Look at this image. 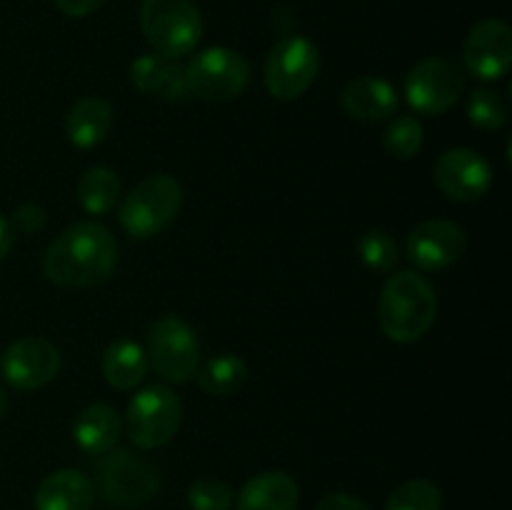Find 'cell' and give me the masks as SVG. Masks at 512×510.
I'll list each match as a JSON object with an SVG mask.
<instances>
[{"label": "cell", "mask_w": 512, "mask_h": 510, "mask_svg": "<svg viewBox=\"0 0 512 510\" xmlns=\"http://www.w3.org/2000/svg\"><path fill=\"white\" fill-rule=\"evenodd\" d=\"M118 268V243L105 225L83 220L48 245L43 273L60 288H95Z\"/></svg>", "instance_id": "1"}, {"label": "cell", "mask_w": 512, "mask_h": 510, "mask_svg": "<svg viewBox=\"0 0 512 510\" xmlns=\"http://www.w3.org/2000/svg\"><path fill=\"white\" fill-rule=\"evenodd\" d=\"M463 63L478 80H498L512 63V33L498 18L480 20L463 45Z\"/></svg>", "instance_id": "14"}, {"label": "cell", "mask_w": 512, "mask_h": 510, "mask_svg": "<svg viewBox=\"0 0 512 510\" xmlns=\"http://www.w3.org/2000/svg\"><path fill=\"white\" fill-rule=\"evenodd\" d=\"M113 105L103 98H83L65 115V135L80 150L98 148L113 130Z\"/></svg>", "instance_id": "19"}, {"label": "cell", "mask_w": 512, "mask_h": 510, "mask_svg": "<svg viewBox=\"0 0 512 510\" xmlns=\"http://www.w3.org/2000/svg\"><path fill=\"white\" fill-rule=\"evenodd\" d=\"M238 510H295L298 483L283 470H265L240 488L235 498Z\"/></svg>", "instance_id": "17"}, {"label": "cell", "mask_w": 512, "mask_h": 510, "mask_svg": "<svg viewBox=\"0 0 512 510\" xmlns=\"http://www.w3.org/2000/svg\"><path fill=\"white\" fill-rule=\"evenodd\" d=\"M358 253L360 260L368 265L370 270H378V273H390V270L398 268L400 263V250L398 243L390 233L385 230L373 228L358 240Z\"/></svg>", "instance_id": "26"}, {"label": "cell", "mask_w": 512, "mask_h": 510, "mask_svg": "<svg viewBox=\"0 0 512 510\" xmlns=\"http://www.w3.org/2000/svg\"><path fill=\"white\" fill-rule=\"evenodd\" d=\"M443 498L433 480L413 478L390 493L385 510H440Z\"/></svg>", "instance_id": "25"}, {"label": "cell", "mask_w": 512, "mask_h": 510, "mask_svg": "<svg viewBox=\"0 0 512 510\" xmlns=\"http://www.w3.org/2000/svg\"><path fill=\"white\" fill-rule=\"evenodd\" d=\"M5 413H8V395H5V390L0 388V420L5 418Z\"/></svg>", "instance_id": "33"}, {"label": "cell", "mask_w": 512, "mask_h": 510, "mask_svg": "<svg viewBox=\"0 0 512 510\" xmlns=\"http://www.w3.org/2000/svg\"><path fill=\"white\" fill-rule=\"evenodd\" d=\"M53 3L68 18H85V15H93L95 10L103 8L105 0H53Z\"/></svg>", "instance_id": "30"}, {"label": "cell", "mask_w": 512, "mask_h": 510, "mask_svg": "<svg viewBox=\"0 0 512 510\" xmlns=\"http://www.w3.org/2000/svg\"><path fill=\"white\" fill-rule=\"evenodd\" d=\"M465 90V70L450 58H425L405 78V100L420 115H443Z\"/></svg>", "instance_id": "10"}, {"label": "cell", "mask_w": 512, "mask_h": 510, "mask_svg": "<svg viewBox=\"0 0 512 510\" xmlns=\"http://www.w3.org/2000/svg\"><path fill=\"white\" fill-rule=\"evenodd\" d=\"M468 235L453 220H425L410 230L405 255L423 273L445 270L463 258Z\"/></svg>", "instance_id": "12"}, {"label": "cell", "mask_w": 512, "mask_h": 510, "mask_svg": "<svg viewBox=\"0 0 512 510\" xmlns=\"http://www.w3.org/2000/svg\"><path fill=\"white\" fill-rule=\"evenodd\" d=\"M183 423V403L168 385H150L133 395L125 413V430L143 450L163 448Z\"/></svg>", "instance_id": "6"}, {"label": "cell", "mask_w": 512, "mask_h": 510, "mask_svg": "<svg viewBox=\"0 0 512 510\" xmlns=\"http://www.w3.org/2000/svg\"><path fill=\"white\" fill-rule=\"evenodd\" d=\"M13 238H15L13 228H10L8 220H5L3 215H0V260L8 258L10 248H13Z\"/></svg>", "instance_id": "32"}, {"label": "cell", "mask_w": 512, "mask_h": 510, "mask_svg": "<svg viewBox=\"0 0 512 510\" xmlns=\"http://www.w3.org/2000/svg\"><path fill=\"white\" fill-rule=\"evenodd\" d=\"M250 80V65L240 53L230 48H208L193 55L185 65L188 93L208 103L238 98Z\"/></svg>", "instance_id": "8"}, {"label": "cell", "mask_w": 512, "mask_h": 510, "mask_svg": "<svg viewBox=\"0 0 512 510\" xmlns=\"http://www.w3.org/2000/svg\"><path fill=\"white\" fill-rule=\"evenodd\" d=\"M130 80H133L140 93L155 95V98L185 100L190 95L188 85H185L183 65L158 53L135 58L133 65H130Z\"/></svg>", "instance_id": "16"}, {"label": "cell", "mask_w": 512, "mask_h": 510, "mask_svg": "<svg viewBox=\"0 0 512 510\" xmlns=\"http://www.w3.org/2000/svg\"><path fill=\"white\" fill-rule=\"evenodd\" d=\"M140 28L155 53L178 60L193 53L203 38V15L193 0H143Z\"/></svg>", "instance_id": "3"}, {"label": "cell", "mask_w": 512, "mask_h": 510, "mask_svg": "<svg viewBox=\"0 0 512 510\" xmlns=\"http://www.w3.org/2000/svg\"><path fill=\"white\" fill-rule=\"evenodd\" d=\"M183 208V185L173 175H150L120 205V225L130 238L148 240L163 233Z\"/></svg>", "instance_id": "4"}, {"label": "cell", "mask_w": 512, "mask_h": 510, "mask_svg": "<svg viewBox=\"0 0 512 510\" xmlns=\"http://www.w3.org/2000/svg\"><path fill=\"white\" fill-rule=\"evenodd\" d=\"M45 220H48V213H45L43 205L23 203L20 208L13 210V218H10L8 223H10V228L18 230V233L30 235V233H38V230H43Z\"/></svg>", "instance_id": "29"}, {"label": "cell", "mask_w": 512, "mask_h": 510, "mask_svg": "<svg viewBox=\"0 0 512 510\" xmlns=\"http://www.w3.org/2000/svg\"><path fill=\"white\" fill-rule=\"evenodd\" d=\"M60 350L48 338H20L5 348L0 358V373L15 390H40L53 383L60 373Z\"/></svg>", "instance_id": "11"}, {"label": "cell", "mask_w": 512, "mask_h": 510, "mask_svg": "<svg viewBox=\"0 0 512 510\" xmlns=\"http://www.w3.org/2000/svg\"><path fill=\"white\" fill-rule=\"evenodd\" d=\"M120 415L105 403H93L78 413L73 423V438L78 448L88 455H103L115 448L120 438Z\"/></svg>", "instance_id": "20"}, {"label": "cell", "mask_w": 512, "mask_h": 510, "mask_svg": "<svg viewBox=\"0 0 512 510\" xmlns=\"http://www.w3.org/2000/svg\"><path fill=\"white\" fill-rule=\"evenodd\" d=\"M438 318V293L425 275L400 270L383 285L378 303L380 330L393 343H415Z\"/></svg>", "instance_id": "2"}, {"label": "cell", "mask_w": 512, "mask_h": 510, "mask_svg": "<svg viewBox=\"0 0 512 510\" xmlns=\"http://www.w3.org/2000/svg\"><path fill=\"white\" fill-rule=\"evenodd\" d=\"M233 500L230 485L218 478L195 480L188 488V505L193 510H230Z\"/></svg>", "instance_id": "28"}, {"label": "cell", "mask_w": 512, "mask_h": 510, "mask_svg": "<svg viewBox=\"0 0 512 510\" xmlns=\"http://www.w3.org/2000/svg\"><path fill=\"white\" fill-rule=\"evenodd\" d=\"M423 138V123H420L415 115H400V118H395L393 123L388 125L383 143L385 150H388L393 158L410 160L420 153V148H423Z\"/></svg>", "instance_id": "24"}, {"label": "cell", "mask_w": 512, "mask_h": 510, "mask_svg": "<svg viewBox=\"0 0 512 510\" xmlns=\"http://www.w3.org/2000/svg\"><path fill=\"white\" fill-rule=\"evenodd\" d=\"M150 368L148 353L135 340L120 338L105 348L103 375L115 390H133L145 380Z\"/></svg>", "instance_id": "21"}, {"label": "cell", "mask_w": 512, "mask_h": 510, "mask_svg": "<svg viewBox=\"0 0 512 510\" xmlns=\"http://www.w3.org/2000/svg\"><path fill=\"white\" fill-rule=\"evenodd\" d=\"M148 360L155 373L168 383H188L200 368L198 335L180 315H160L150 328Z\"/></svg>", "instance_id": "7"}, {"label": "cell", "mask_w": 512, "mask_h": 510, "mask_svg": "<svg viewBox=\"0 0 512 510\" xmlns=\"http://www.w3.org/2000/svg\"><path fill=\"white\" fill-rule=\"evenodd\" d=\"M315 510H373V508H368L363 500L353 498V495L348 493H330L320 500Z\"/></svg>", "instance_id": "31"}, {"label": "cell", "mask_w": 512, "mask_h": 510, "mask_svg": "<svg viewBox=\"0 0 512 510\" xmlns=\"http://www.w3.org/2000/svg\"><path fill=\"white\" fill-rule=\"evenodd\" d=\"M95 490L85 473L73 468L58 470L38 485L35 508L38 510H93Z\"/></svg>", "instance_id": "18"}, {"label": "cell", "mask_w": 512, "mask_h": 510, "mask_svg": "<svg viewBox=\"0 0 512 510\" xmlns=\"http://www.w3.org/2000/svg\"><path fill=\"white\" fill-rule=\"evenodd\" d=\"M435 185L458 203L480 200L493 185V165L470 148L445 150L433 168Z\"/></svg>", "instance_id": "13"}, {"label": "cell", "mask_w": 512, "mask_h": 510, "mask_svg": "<svg viewBox=\"0 0 512 510\" xmlns=\"http://www.w3.org/2000/svg\"><path fill=\"white\" fill-rule=\"evenodd\" d=\"M123 195L118 175L105 165H93L78 180V203L88 215H108Z\"/></svg>", "instance_id": "22"}, {"label": "cell", "mask_w": 512, "mask_h": 510, "mask_svg": "<svg viewBox=\"0 0 512 510\" xmlns=\"http://www.w3.org/2000/svg\"><path fill=\"white\" fill-rule=\"evenodd\" d=\"M198 385L208 395H233L248 380V365L243 358L233 353H220L210 358L203 368L195 373Z\"/></svg>", "instance_id": "23"}, {"label": "cell", "mask_w": 512, "mask_h": 510, "mask_svg": "<svg viewBox=\"0 0 512 510\" xmlns=\"http://www.w3.org/2000/svg\"><path fill=\"white\" fill-rule=\"evenodd\" d=\"M320 73V53L303 35L278 40L265 60V88L278 100H295L308 93Z\"/></svg>", "instance_id": "9"}, {"label": "cell", "mask_w": 512, "mask_h": 510, "mask_svg": "<svg viewBox=\"0 0 512 510\" xmlns=\"http://www.w3.org/2000/svg\"><path fill=\"white\" fill-rule=\"evenodd\" d=\"M468 118L480 130H500L508 120V103L493 88H478L468 98Z\"/></svg>", "instance_id": "27"}, {"label": "cell", "mask_w": 512, "mask_h": 510, "mask_svg": "<svg viewBox=\"0 0 512 510\" xmlns=\"http://www.w3.org/2000/svg\"><path fill=\"white\" fill-rule=\"evenodd\" d=\"M340 105L350 118L363 120V123H380V120L393 118L400 98L388 80L365 75L345 85L340 93Z\"/></svg>", "instance_id": "15"}, {"label": "cell", "mask_w": 512, "mask_h": 510, "mask_svg": "<svg viewBox=\"0 0 512 510\" xmlns=\"http://www.w3.org/2000/svg\"><path fill=\"white\" fill-rule=\"evenodd\" d=\"M95 480L100 495L118 508H138L160 490L158 468L128 448L103 453Z\"/></svg>", "instance_id": "5"}]
</instances>
